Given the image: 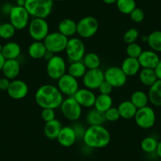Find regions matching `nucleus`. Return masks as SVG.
Masks as SVG:
<instances>
[{"label":"nucleus","instance_id":"obj_1","mask_svg":"<svg viewBox=\"0 0 161 161\" xmlns=\"http://www.w3.org/2000/svg\"><path fill=\"white\" fill-rule=\"evenodd\" d=\"M63 95L57 86L53 85H43L37 89L35 94V100L40 108L57 109L63 103Z\"/></svg>","mask_w":161,"mask_h":161},{"label":"nucleus","instance_id":"obj_2","mask_svg":"<svg viewBox=\"0 0 161 161\" xmlns=\"http://www.w3.org/2000/svg\"><path fill=\"white\" fill-rule=\"evenodd\" d=\"M83 142L90 148H102L108 145L111 142V134L103 125L89 126L86 130Z\"/></svg>","mask_w":161,"mask_h":161},{"label":"nucleus","instance_id":"obj_3","mask_svg":"<svg viewBox=\"0 0 161 161\" xmlns=\"http://www.w3.org/2000/svg\"><path fill=\"white\" fill-rule=\"evenodd\" d=\"M54 0H25L24 7L32 18L46 19L52 12Z\"/></svg>","mask_w":161,"mask_h":161},{"label":"nucleus","instance_id":"obj_4","mask_svg":"<svg viewBox=\"0 0 161 161\" xmlns=\"http://www.w3.org/2000/svg\"><path fill=\"white\" fill-rule=\"evenodd\" d=\"M29 34L34 41H44L50 33V27L46 19L33 18L28 25Z\"/></svg>","mask_w":161,"mask_h":161},{"label":"nucleus","instance_id":"obj_5","mask_svg":"<svg viewBox=\"0 0 161 161\" xmlns=\"http://www.w3.org/2000/svg\"><path fill=\"white\" fill-rule=\"evenodd\" d=\"M69 38L65 36L58 31L50 32L44 40V44L46 49L52 53L56 54L65 52Z\"/></svg>","mask_w":161,"mask_h":161},{"label":"nucleus","instance_id":"obj_6","mask_svg":"<svg viewBox=\"0 0 161 161\" xmlns=\"http://www.w3.org/2000/svg\"><path fill=\"white\" fill-rule=\"evenodd\" d=\"M8 16L10 22L13 25L16 30L25 29L30 21L31 16L24 6H13Z\"/></svg>","mask_w":161,"mask_h":161},{"label":"nucleus","instance_id":"obj_7","mask_svg":"<svg viewBox=\"0 0 161 161\" xmlns=\"http://www.w3.org/2000/svg\"><path fill=\"white\" fill-rule=\"evenodd\" d=\"M98 29V21L92 16L84 17L77 22V34L80 38H91L95 36Z\"/></svg>","mask_w":161,"mask_h":161},{"label":"nucleus","instance_id":"obj_8","mask_svg":"<svg viewBox=\"0 0 161 161\" xmlns=\"http://www.w3.org/2000/svg\"><path fill=\"white\" fill-rule=\"evenodd\" d=\"M65 52L70 63L81 61L86 55V46L80 38L71 37L69 38Z\"/></svg>","mask_w":161,"mask_h":161},{"label":"nucleus","instance_id":"obj_9","mask_svg":"<svg viewBox=\"0 0 161 161\" xmlns=\"http://www.w3.org/2000/svg\"><path fill=\"white\" fill-rule=\"evenodd\" d=\"M134 119L138 127L148 130L154 126L156 121V114L153 108L145 106L137 109Z\"/></svg>","mask_w":161,"mask_h":161},{"label":"nucleus","instance_id":"obj_10","mask_svg":"<svg viewBox=\"0 0 161 161\" xmlns=\"http://www.w3.org/2000/svg\"><path fill=\"white\" fill-rule=\"evenodd\" d=\"M62 114L67 120L70 122H77L81 116L82 108L74 98V97H66L60 106Z\"/></svg>","mask_w":161,"mask_h":161},{"label":"nucleus","instance_id":"obj_11","mask_svg":"<svg viewBox=\"0 0 161 161\" xmlns=\"http://www.w3.org/2000/svg\"><path fill=\"white\" fill-rule=\"evenodd\" d=\"M47 74L52 80H57L63 77L67 72V66L64 58L58 55H55L52 59L47 62Z\"/></svg>","mask_w":161,"mask_h":161},{"label":"nucleus","instance_id":"obj_12","mask_svg":"<svg viewBox=\"0 0 161 161\" xmlns=\"http://www.w3.org/2000/svg\"><path fill=\"white\" fill-rule=\"evenodd\" d=\"M57 87L63 96L67 97H74L77 90L80 89L77 79L69 75L67 73L58 79Z\"/></svg>","mask_w":161,"mask_h":161},{"label":"nucleus","instance_id":"obj_13","mask_svg":"<svg viewBox=\"0 0 161 161\" xmlns=\"http://www.w3.org/2000/svg\"><path fill=\"white\" fill-rule=\"evenodd\" d=\"M104 80V72L101 69H87L82 77V84L85 88L93 91L98 89Z\"/></svg>","mask_w":161,"mask_h":161},{"label":"nucleus","instance_id":"obj_14","mask_svg":"<svg viewBox=\"0 0 161 161\" xmlns=\"http://www.w3.org/2000/svg\"><path fill=\"white\" fill-rule=\"evenodd\" d=\"M104 79L113 88L123 87L126 83L127 76L119 66H110L104 71Z\"/></svg>","mask_w":161,"mask_h":161},{"label":"nucleus","instance_id":"obj_15","mask_svg":"<svg viewBox=\"0 0 161 161\" xmlns=\"http://www.w3.org/2000/svg\"><path fill=\"white\" fill-rule=\"evenodd\" d=\"M7 92L9 97L13 100H22L29 93V86L24 80L14 79L10 81V86Z\"/></svg>","mask_w":161,"mask_h":161},{"label":"nucleus","instance_id":"obj_16","mask_svg":"<svg viewBox=\"0 0 161 161\" xmlns=\"http://www.w3.org/2000/svg\"><path fill=\"white\" fill-rule=\"evenodd\" d=\"M74 98L77 100L81 108H91L94 107L97 96L92 90L86 88H81L77 90L74 96Z\"/></svg>","mask_w":161,"mask_h":161},{"label":"nucleus","instance_id":"obj_17","mask_svg":"<svg viewBox=\"0 0 161 161\" xmlns=\"http://www.w3.org/2000/svg\"><path fill=\"white\" fill-rule=\"evenodd\" d=\"M142 68L155 69L157 66L160 58L157 52L153 50H145L142 52L140 56L137 58Z\"/></svg>","mask_w":161,"mask_h":161},{"label":"nucleus","instance_id":"obj_18","mask_svg":"<svg viewBox=\"0 0 161 161\" xmlns=\"http://www.w3.org/2000/svg\"><path fill=\"white\" fill-rule=\"evenodd\" d=\"M58 144L65 148L73 146L77 142V137L72 126H63L56 139Z\"/></svg>","mask_w":161,"mask_h":161},{"label":"nucleus","instance_id":"obj_19","mask_svg":"<svg viewBox=\"0 0 161 161\" xmlns=\"http://www.w3.org/2000/svg\"><path fill=\"white\" fill-rule=\"evenodd\" d=\"M21 71V65L18 59H7L3 66L2 72L5 77L12 80L17 79Z\"/></svg>","mask_w":161,"mask_h":161},{"label":"nucleus","instance_id":"obj_20","mask_svg":"<svg viewBox=\"0 0 161 161\" xmlns=\"http://www.w3.org/2000/svg\"><path fill=\"white\" fill-rule=\"evenodd\" d=\"M121 69L127 77H134L140 72L141 65L137 58L126 57L121 64Z\"/></svg>","mask_w":161,"mask_h":161},{"label":"nucleus","instance_id":"obj_21","mask_svg":"<svg viewBox=\"0 0 161 161\" xmlns=\"http://www.w3.org/2000/svg\"><path fill=\"white\" fill-rule=\"evenodd\" d=\"M2 55L5 59H18L21 53V48L19 44L14 41H10L3 45Z\"/></svg>","mask_w":161,"mask_h":161},{"label":"nucleus","instance_id":"obj_22","mask_svg":"<svg viewBox=\"0 0 161 161\" xmlns=\"http://www.w3.org/2000/svg\"><path fill=\"white\" fill-rule=\"evenodd\" d=\"M58 31L68 38L77 34V22L70 18L63 19L58 25Z\"/></svg>","mask_w":161,"mask_h":161},{"label":"nucleus","instance_id":"obj_23","mask_svg":"<svg viewBox=\"0 0 161 161\" xmlns=\"http://www.w3.org/2000/svg\"><path fill=\"white\" fill-rule=\"evenodd\" d=\"M62 128H63V125L61 122L56 119L48 123H45L44 127V135L50 140H55L58 137Z\"/></svg>","mask_w":161,"mask_h":161},{"label":"nucleus","instance_id":"obj_24","mask_svg":"<svg viewBox=\"0 0 161 161\" xmlns=\"http://www.w3.org/2000/svg\"><path fill=\"white\" fill-rule=\"evenodd\" d=\"M120 117L124 119H134L135 116L137 108L134 106L130 100H123L119 103L118 107Z\"/></svg>","mask_w":161,"mask_h":161},{"label":"nucleus","instance_id":"obj_25","mask_svg":"<svg viewBox=\"0 0 161 161\" xmlns=\"http://www.w3.org/2000/svg\"><path fill=\"white\" fill-rule=\"evenodd\" d=\"M47 49L43 41H33L28 47V55L33 59L44 58Z\"/></svg>","mask_w":161,"mask_h":161},{"label":"nucleus","instance_id":"obj_26","mask_svg":"<svg viewBox=\"0 0 161 161\" xmlns=\"http://www.w3.org/2000/svg\"><path fill=\"white\" fill-rule=\"evenodd\" d=\"M149 102L156 107H161V80H157L148 92Z\"/></svg>","mask_w":161,"mask_h":161},{"label":"nucleus","instance_id":"obj_27","mask_svg":"<svg viewBox=\"0 0 161 161\" xmlns=\"http://www.w3.org/2000/svg\"><path fill=\"white\" fill-rule=\"evenodd\" d=\"M138 77L141 83L148 87H151L158 80L154 69L142 68L138 73Z\"/></svg>","mask_w":161,"mask_h":161},{"label":"nucleus","instance_id":"obj_28","mask_svg":"<svg viewBox=\"0 0 161 161\" xmlns=\"http://www.w3.org/2000/svg\"><path fill=\"white\" fill-rule=\"evenodd\" d=\"M86 122L89 126H99L103 125L106 122L104 113L92 108L88 111L86 114Z\"/></svg>","mask_w":161,"mask_h":161},{"label":"nucleus","instance_id":"obj_29","mask_svg":"<svg viewBox=\"0 0 161 161\" xmlns=\"http://www.w3.org/2000/svg\"><path fill=\"white\" fill-rule=\"evenodd\" d=\"M111 107H113V99L111 95L99 94L98 96H97L95 103H94L95 109L104 113Z\"/></svg>","mask_w":161,"mask_h":161},{"label":"nucleus","instance_id":"obj_30","mask_svg":"<svg viewBox=\"0 0 161 161\" xmlns=\"http://www.w3.org/2000/svg\"><path fill=\"white\" fill-rule=\"evenodd\" d=\"M87 68L81 61L72 62L67 68V74L73 76L75 78H82L87 71Z\"/></svg>","mask_w":161,"mask_h":161},{"label":"nucleus","instance_id":"obj_31","mask_svg":"<svg viewBox=\"0 0 161 161\" xmlns=\"http://www.w3.org/2000/svg\"><path fill=\"white\" fill-rule=\"evenodd\" d=\"M130 100L132 102L133 104L137 109L144 108L145 106H148V103L149 102L148 93L142 90H137L133 92Z\"/></svg>","mask_w":161,"mask_h":161},{"label":"nucleus","instance_id":"obj_32","mask_svg":"<svg viewBox=\"0 0 161 161\" xmlns=\"http://www.w3.org/2000/svg\"><path fill=\"white\" fill-rule=\"evenodd\" d=\"M147 44L150 49L156 52H161V31L155 30L148 36Z\"/></svg>","mask_w":161,"mask_h":161},{"label":"nucleus","instance_id":"obj_33","mask_svg":"<svg viewBox=\"0 0 161 161\" xmlns=\"http://www.w3.org/2000/svg\"><path fill=\"white\" fill-rule=\"evenodd\" d=\"M158 142H159L156 137H153V136H148L142 139V142H141V148L144 153H148V154L156 153Z\"/></svg>","mask_w":161,"mask_h":161},{"label":"nucleus","instance_id":"obj_34","mask_svg":"<svg viewBox=\"0 0 161 161\" xmlns=\"http://www.w3.org/2000/svg\"><path fill=\"white\" fill-rule=\"evenodd\" d=\"M82 62L88 69L100 68L101 63L100 56L94 52H89L86 54L84 58H82Z\"/></svg>","mask_w":161,"mask_h":161},{"label":"nucleus","instance_id":"obj_35","mask_svg":"<svg viewBox=\"0 0 161 161\" xmlns=\"http://www.w3.org/2000/svg\"><path fill=\"white\" fill-rule=\"evenodd\" d=\"M115 4L119 11L123 14H130L137 7L135 0H117Z\"/></svg>","mask_w":161,"mask_h":161},{"label":"nucleus","instance_id":"obj_36","mask_svg":"<svg viewBox=\"0 0 161 161\" xmlns=\"http://www.w3.org/2000/svg\"><path fill=\"white\" fill-rule=\"evenodd\" d=\"M16 32V29L14 27L13 25L9 22L1 23L0 25V38L3 40H10Z\"/></svg>","mask_w":161,"mask_h":161},{"label":"nucleus","instance_id":"obj_37","mask_svg":"<svg viewBox=\"0 0 161 161\" xmlns=\"http://www.w3.org/2000/svg\"><path fill=\"white\" fill-rule=\"evenodd\" d=\"M142 52H143L142 47H141L140 44L136 42L127 44V47L126 48V53L127 55V57H130V58H137L140 56Z\"/></svg>","mask_w":161,"mask_h":161},{"label":"nucleus","instance_id":"obj_38","mask_svg":"<svg viewBox=\"0 0 161 161\" xmlns=\"http://www.w3.org/2000/svg\"><path fill=\"white\" fill-rule=\"evenodd\" d=\"M139 37V32L136 28L129 29L123 35V41L126 44L135 43Z\"/></svg>","mask_w":161,"mask_h":161},{"label":"nucleus","instance_id":"obj_39","mask_svg":"<svg viewBox=\"0 0 161 161\" xmlns=\"http://www.w3.org/2000/svg\"><path fill=\"white\" fill-rule=\"evenodd\" d=\"M104 115L106 121L111 122V123L116 122V121H118L121 118L118 108H114V107H111L108 111H105Z\"/></svg>","mask_w":161,"mask_h":161},{"label":"nucleus","instance_id":"obj_40","mask_svg":"<svg viewBox=\"0 0 161 161\" xmlns=\"http://www.w3.org/2000/svg\"><path fill=\"white\" fill-rule=\"evenodd\" d=\"M131 21H134V23H141L144 21L145 19V13H144L143 10L141 8H137L136 7L134 10L130 14Z\"/></svg>","mask_w":161,"mask_h":161},{"label":"nucleus","instance_id":"obj_41","mask_svg":"<svg viewBox=\"0 0 161 161\" xmlns=\"http://www.w3.org/2000/svg\"><path fill=\"white\" fill-rule=\"evenodd\" d=\"M55 111L52 108H43L41 111V118L45 123H48L55 119Z\"/></svg>","mask_w":161,"mask_h":161},{"label":"nucleus","instance_id":"obj_42","mask_svg":"<svg viewBox=\"0 0 161 161\" xmlns=\"http://www.w3.org/2000/svg\"><path fill=\"white\" fill-rule=\"evenodd\" d=\"M113 86L110 84L109 82H108L107 80H103L102 84L100 85V87H99L98 90L100 92V94H104V95H111V93L112 92L113 90Z\"/></svg>","mask_w":161,"mask_h":161},{"label":"nucleus","instance_id":"obj_43","mask_svg":"<svg viewBox=\"0 0 161 161\" xmlns=\"http://www.w3.org/2000/svg\"><path fill=\"white\" fill-rule=\"evenodd\" d=\"M72 128L74 129V133H75L77 140H78V139H83L84 134L85 133H86V128H85L81 124L77 123H75L73 125Z\"/></svg>","mask_w":161,"mask_h":161},{"label":"nucleus","instance_id":"obj_44","mask_svg":"<svg viewBox=\"0 0 161 161\" xmlns=\"http://www.w3.org/2000/svg\"><path fill=\"white\" fill-rule=\"evenodd\" d=\"M10 81L11 80L5 77L0 78V90L7 91L9 86H10Z\"/></svg>","mask_w":161,"mask_h":161},{"label":"nucleus","instance_id":"obj_45","mask_svg":"<svg viewBox=\"0 0 161 161\" xmlns=\"http://www.w3.org/2000/svg\"><path fill=\"white\" fill-rule=\"evenodd\" d=\"M12 7L13 6L10 5V3H5L3 5L2 8H1V11H2V13L3 14L5 15H9V14H10V10H11Z\"/></svg>","mask_w":161,"mask_h":161},{"label":"nucleus","instance_id":"obj_46","mask_svg":"<svg viewBox=\"0 0 161 161\" xmlns=\"http://www.w3.org/2000/svg\"><path fill=\"white\" fill-rule=\"evenodd\" d=\"M154 70L155 73H156L158 80H161V59L159 60V62L158 63L157 66L155 67Z\"/></svg>","mask_w":161,"mask_h":161},{"label":"nucleus","instance_id":"obj_47","mask_svg":"<svg viewBox=\"0 0 161 161\" xmlns=\"http://www.w3.org/2000/svg\"><path fill=\"white\" fill-rule=\"evenodd\" d=\"M54 55H55V54H53V53H52L51 52H48V51H47V52H46V53H45V55H44V58H44V59H45L47 62H48L49 60L52 59V58L54 56Z\"/></svg>","mask_w":161,"mask_h":161},{"label":"nucleus","instance_id":"obj_48","mask_svg":"<svg viewBox=\"0 0 161 161\" xmlns=\"http://www.w3.org/2000/svg\"><path fill=\"white\" fill-rule=\"evenodd\" d=\"M156 155H157V156L161 159V141L158 142V145H157V148H156Z\"/></svg>","mask_w":161,"mask_h":161},{"label":"nucleus","instance_id":"obj_49","mask_svg":"<svg viewBox=\"0 0 161 161\" xmlns=\"http://www.w3.org/2000/svg\"><path fill=\"white\" fill-rule=\"evenodd\" d=\"M6 59L3 57V55H2V53H0V71H2L3 66L4 63H5Z\"/></svg>","mask_w":161,"mask_h":161},{"label":"nucleus","instance_id":"obj_50","mask_svg":"<svg viewBox=\"0 0 161 161\" xmlns=\"http://www.w3.org/2000/svg\"><path fill=\"white\" fill-rule=\"evenodd\" d=\"M103 2L104 3L108 4V5H111V4H114L117 2V0H103Z\"/></svg>","mask_w":161,"mask_h":161},{"label":"nucleus","instance_id":"obj_51","mask_svg":"<svg viewBox=\"0 0 161 161\" xmlns=\"http://www.w3.org/2000/svg\"><path fill=\"white\" fill-rule=\"evenodd\" d=\"M17 2V5L18 6H24L25 2V0H16Z\"/></svg>","mask_w":161,"mask_h":161},{"label":"nucleus","instance_id":"obj_52","mask_svg":"<svg viewBox=\"0 0 161 161\" xmlns=\"http://www.w3.org/2000/svg\"><path fill=\"white\" fill-rule=\"evenodd\" d=\"M3 45H2V44H0V53L2 52V50H3Z\"/></svg>","mask_w":161,"mask_h":161},{"label":"nucleus","instance_id":"obj_53","mask_svg":"<svg viewBox=\"0 0 161 161\" xmlns=\"http://www.w3.org/2000/svg\"><path fill=\"white\" fill-rule=\"evenodd\" d=\"M56 1H59V2H61V1H64V0H56Z\"/></svg>","mask_w":161,"mask_h":161},{"label":"nucleus","instance_id":"obj_54","mask_svg":"<svg viewBox=\"0 0 161 161\" xmlns=\"http://www.w3.org/2000/svg\"><path fill=\"white\" fill-rule=\"evenodd\" d=\"M160 119H161V114H160Z\"/></svg>","mask_w":161,"mask_h":161},{"label":"nucleus","instance_id":"obj_55","mask_svg":"<svg viewBox=\"0 0 161 161\" xmlns=\"http://www.w3.org/2000/svg\"><path fill=\"white\" fill-rule=\"evenodd\" d=\"M0 25H1V23H0Z\"/></svg>","mask_w":161,"mask_h":161},{"label":"nucleus","instance_id":"obj_56","mask_svg":"<svg viewBox=\"0 0 161 161\" xmlns=\"http://www.w3.org/2000/svg\"><path fill=\"white\" fill-rule=\"evenodd\" d=\"M159 161H161V159H160V160H159Z\"/></svg>","mask_w":161,"mask_h":161}]
</instances>
